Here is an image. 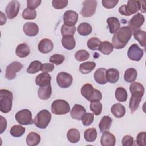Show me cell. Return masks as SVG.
<instances>
[{
    "mask_svg": "<svg viewBox=\"0 0 146 146\" xmlns=\"http://www.w3.org/2000/svg\"><path fill=\"white\" fill-rule=\"evenodd\" d=\"M132 32L128 26L120 27L115 33L112 39V44L116 49L124 48L131 38Z\"/></svg>",
    "mask_w": 146,
    "mask_h": 146,
    "instance_id": "1",
    "label": "cell"
},
{
    "mask_svg": "<svg viewBox=\"0 0 146 146\" xmlns=\"http://www.w3.org/2000/svg\"><path fill=\"white\" fill-rule=\"evenodd\" d=\"M80 92L84 98L91 102L99 101L102 98L101 92L94 88L92 85L90 83L84 84L81 88Z\"/></svg>",
    "mask_w": 146,
    "mask_h": 146,
    "instance_id": "2",
    "label": "cell"
},
{
    "mask_svg": "<svg viewBox=\"0 0 146 146\" xmlns=\"http://www.w3.org/2000/svg\"><path fill=\"white\" fill-rule=\"evenodd\" d=\"M13 93L6 89L0 90V111L2 113L9 112L12 108Z\"/></svg>",
    "mask_w": 146,
    "mask_h": 146,
    "instance_id": "3",
    "label": "cell"
},
{
    "mask_svg": "<svg viewBox=\"0 0 146 146\" xmlns=\"http://www.w3.org/2000/svg\"><path fill=\"white\" fill-rule=\"evenodd\" d=\"M141 9V1L129 0L127 5L121 6L119 9V12L123 15L130 16L135 14Z\"/></svg>",
    "mask_w": 146,
    "mask_h": 146,
    "instance_id": "4",
    "label": "cell"
},
{
    "mask_svg": "<svg viewBox=\"0 0 146 146\" xmlns=\"http://www.w3.org/2000/svg\"><path fill=\"white\" fill-rule=\"evenodd\" d=\"M51 114L46 110H43L39 111L34 119L33 123L39 128L45 129L51 121Z\"/></svg>",
    "mask_w": 146,
    "mask_h": 146,
    "instance_id": "5",
    "label": "cell"
},
{
    "mask_svg": "<svg viewBox=\"0 0 146 146\" xmlns=\"http://www.w3.org/2000/svg\"><path fill=\"white\" fill-rule=\"evenodd\" d=\"M51 110L52 113L56 115H62L70 112V106L67 101L63 99H56L52 103Z\"/></svg>",
    "mask_w": 146,
    "mask_h": 146,
    "instance_id": "6",
    "label": "cell"
},
{
    "mask_svg": "<svg viewBox=\"0 0 146 146\" xmlns=\"http://www.w3.org/2000/svg\"><path fill=\"white\" fill-rule=\"evenodd\" d=\"M16 121L21 125H30L33 123L32 113L27 109L22 110L17 112L15 115Z\"/></svg>",
    "mask_w": 146,
    "mask_h": 146,
    "instance_id": "7",
    "label": "cell"
},
{
    "mask_svg": "<svg viewBox=\"0 0 146 146\" xmlns=\"http://www.w3.org/2000/svg\"><path fill=\"white\" fill-rule=\"evenodd\" d=\"M83 8L80 14L84 17H90L92 16L96 11L97 7V1L95 0H86L82 3Z\"/></svg>",
    "mask_w": 146,
    "mask_h": 146,
    "instance_id": "8",
    "label": "cell"
},
{
    "mask_svg": "<svg viewBox=\"0 0 146 146\" xmlns=\"http://www.w3.org/2000/svg\"><path fill=\"white\" fill-rule=\"evenodd\" d=\"M23 68V64L17 61H14L9 64L6 68L5 78L8 80H13L16 77V73Z\"/></svg>",
    "mask_w": 146,
    "mask_h": 146,
    "instance_id": "9",
    "label": "cell"
},
{
    "mask_svg": "<svg viewBox=\"0 0 146 146\" xmlns=\"http://www.w3.org/2000/svg\"><path fill=\"white\" fill-rule=\"evenodd\" d=\"M73 78L71 75L66 72H60L56 76V82L58 86L63 88L69 87L72 83Z\"/></svg>",
    "mask_w": 146,
    "mask_h": 146,
    "instance_id": "10",
    "label": "cell"
},
{
    "mask_svg": "<svg viewBox=\"0 0 146 146\" xmlns=\"http://www.w3.org/2000/svg\"><path fill=\"white\" fill-rule=\"evenodd\" d=\"M20 9V3L16 0L11 1L7 5L5 13L9 19H12L14 18L18 14Z\"/></svg>",
    "mask_w": 146,
    "mask_h": 146,
    "instance_id": "11",
    "label": "cell"
},
{
    "mask_svg": "<svg viewBox=\"0 0 146 146\" xmlns=\"http://www.w3.org/2000/svg\"><path fill=\"white\" fill-rule=\"evenodd\" d=\"M145 19L144 15L140 13H137L134 15L128 22V27L131 29L132 32L139 30L140 27L143 25Z\"/></svg>",
    "mask_w": 146,
    "mask_h": 146,
    "instance_id": "12",
    "label": "cell"
},
{
    "mask_svg": "<svg viewBox=\"0 0 146 146\" xmlns=\"http://www.w3.org/2000/svg\"><path fill=\"white\" fill-rule=\"evenodd\" d=\"M144 55V51L137 44H132L128 48L127 55L129 59L134 61H139Z\"/></svg>",
    "mask_w": 146,
    "mask_h": 146,
    "instance_id": "13",
    "label": "cell"
},
{
    "mask_svg": "<svg viewBox=\"0 0 146 146\" xmlns=\"http://www.w3.org/2000/svg\"><path fill=\"white\" fill-rule=\"evenodd\" d=\"M64 24L69 26H73L78 20V13L73 10L66 11L63 16Z\"/></svg>",
    "mask_w": 146,
    "mask_h": 146,
    "instance_id": "14",
    "label": "cell"
},
{
    "mask_svg": "<svg viewBox=\"0 0 146 146\" xmlns=\"http://www.w3.org/2000/svg\"><path fill=\"white\" fill-rule=\"evenodd\" d=\"M24 33L29 36H34L39 32L38 26L34 22H26L23 26Z\"/></svg>",
    "mask_w": 146,
    "mask_h": 146,
    "instance_id": "15",
    "label": "cell"
},
{
    "mask_svg": "<svg viewBox=\"0 0 146 146\" xmlns=\"http://www.w3.org/2000/svg\"><path fill=\"white\" fill-rule=\"evenodd\" d=\"M54 48L52 42L47 38L42 39L38 44V50L43 54H47L50 52Z\"/></svg>",
    "mask_w": 146,
    "mask_h": 146,
    "instance_id": "16",
    "label": "cell"
},
{
    "mask_svg": "<svg viewBox=\"0 0 146 146\" xmlns=\"http://www.w3.org/2000/svg\"><path fill=\"white\" fill-rule=\"evenodd\" d=\"M100 143L102 146H114L116 144L115 136L108 131H106L103 133Z\"/></svg>",
    "mask_w": 146,
    "mask_h": 146,
    "instance_id": "17",
    "label": "cell"
},
{
    "mask_svg": "<svg viewBox=\"0 0 146 146\" xmlns=\"http://www.w3.org/2000/svg\"><path fill=\"white\" fill-rule=\"evenodd\" d=\"M131 95L132 96L130 98L129 103V107L131 113H133L138 108L143 95L137 93L132 94Z\"/></svg>",
    "mask_w": 146,
    "mask_h": 146,
    "instance_id": "18",
    "label": "cell"
},
{
    "mask_svg": "<svg viewBox=\"0 0 146 146\" xmlns=\"http://www.w3.org/2000/svg\"><path fill=\"white\" fill-rule=\"evenodd\" d=\"M86 112L85 108L80 104H76L72 107L71 111V116L73 119L80 120L83 115Z\"/></svg>",
    "mask_w": 146,
    "mask_h": 146,
    "instance_id": "19",
    "label": "cell"
},
{
    "mask_svg": "<svg viewBox=\"0 0 146 146\" xmlns=\"http://www.w3.org/2000/svg\"><path fill=\"white\" fill-rule=\"evenodd\" d=\"M51 76L47 72H42L35 78V83L39 87L51 84Z\"/></svg>",
    "mask_w": 146,
    "mask_h": 146,
    "instance_id": "20",
    "label": "cell"
},
{
    "mask_svg": "<svg viewBox=\"0 0 146 146\" xmlns=\"http://www.w3.org/2000/svg\"><path fill=\"white\" fill-rule=\"evenodd\" d=\"M106 69L104 68H99L96 70L94 74V80L99 84H104L107 83L106 79Z\"/></svg>",
    "mask_w": 146,
    "mask_h": 146,
    "instance_id": "21",
    "label": "cell"
},
{
    "mask_svg": "<svg viewBox=\"0 0 146 146\" xmlns=\"http://www.w3.org/2000/svg\"><path fill=\"white\" fill-rule=\"evenodd\" d=\"M52 93V88L51 84L39 87L38 91V97L42 100H47L48 99L51 95Z\"/></svg>",
    "mask_w": 146,
    "mask_h": 146,
    "instance_id": "22",
    "label": "cell"
},
{
    "mask_svg": "<svg viewBox=\"0 0 146 146\" xmlns=\"http://www.w3.org/2000/svg\"><path fill=\"white\" fill-rule=\"evenodd\" d=\"M112 123V119L109 116H104L99 124V131L101 133L110 130Z\"/></svg>",
    "mask_w": 146,
    "mask_h": 146,
    "instance_id": "23",
    "label": "cell"
},
{
    "mask_svg": "<svg viewBox=\"0 0 146 146\" xmlns=\"http://www.w3.org/2000/svg\"><path fill=\"white\" fill-rule=\"evenodd\" d=\"M111 111L115 117L117 118H121L125 114V108L121 104L117 103L111 107Z\"/></svg>",
    "mask_w": 146,
    "mask_h": 146,
    "instance_id": "24",
    "label": "cell"
},
{
    "mask_svg": "<svg viewBox=\"0 0 146 146\" xmlns=\"http://www.w3.org/2000/svg\"><path fill=\"white\" fill-rule=\"evenodd\" d=\"M107 80L111 83H116L119 79V71L116 68H109L106 70Z\"/></svg>",
    "mask_w": 146,
    "mask_h": 146,
    "instance_id": "25",
    "label": "cell"
},
{
    "mask_svg": "<svg viewBox=\"0 0 146 146\" xmlns=\"http://www.w3.org/2000/svg\"><path fill=\"white\" fill-rule=\"evenodd\" d=\"M62 44L64 48L71 50L75 48L76 42L72 35H66L63 36L62 39Z\"/></svg>",
    "mask_w": 146,
    "mask_h": 146,
    "instance_id": "26",
    "label": "cell"
},
{
    "mask_svg": "<svg viewBox=\"0 0 146 146\" xmlns=\"http://www.w3.org/2000/svg\"><path fill=\"white\" fill-rule=\"evenodd\" d=\"M26 141L29 146L36 145L39 144L40 141V136L36 132H31L27 135Z\"/></svg>",
    "mask_w": 146,
    "mask_h": 146,
    "instance_id": "27",
    "label": "cell"
},
{
    "mask_svg": "<svg viewBox=\"0 0 146 146\" xmlns=\"http://www.w3.org/2000/svg\"><path fill=\"white\" fill-rule=\"evenodd\" d=\"M30 52L29 46L23 43L19 44L16 48L15 54L19 58H25L27 56Z\"/></svg>",
    "mask_w": 146,
    "mask_h": 146,
    "instance_id": "28",
    "label": "cell"
},
{
    "mask_svg": "<svg viewBox=\"0 0 146 146\" xmlns=\"http://www.w3.org/2000/svg\"><path fill=\"white\" fill-rule=\"evenodd\" d=\"M107 23L109 27L110 32L111 34H114L120 26V23L116 17H109L107 19Z\"/></svg>",
    "mask_w": 146,
    "mask_h": 146,
    "instance_id": "29",
    "label": "cell"
},
{
    "mask_svg": "<svg viewBox=\"0 0 146 146\" xmlns=\"http://www.w3.org/2000/svg\"><path fill=\"white\" fill-rule=\"evenodd\" d=\"M96 64L94 62H86L79 66V70L83 74H87L91 72L95 67Z\"/></svg>",
    "mask_w": 146,
    "mask_h": 146,
    "instance_id": "30",
    "label": "cell"
},
{
    "mask_svg": "<svg viewBox=\"0 0 146 146\" xmlns=\"http://www.w3.org/2000/svg\"><path fill=\"white\" fill-rule=\"evenodd\" d=\"M113 50V47L110 42L108 41H103L100 42V44L99 46L98 50L104 55H109L110 54Z\"/></svg>",
    "mask_w": 146,
    "mask_h": 146,
    "instance_id": "31",
    "label": "cell"
},
{
    "mask_svg": "<svg viewBox=\"0 0 146 146\" xmlns=\"http://www.w3.org/2000/svg\"><path fill=\"white\" fill-rule=\"evenodd\" d=\"M92 29L91 26L87 22H83L79 24L78 26V33L82 36H87L90 34L92 32Z\"/></svg>",
    "mask_w": 146,
    "mask_h": 146,
    "instance_id": "32",
    "label": "cell"
},
{
    "mask_svg": "<svg viewBox=\"0 0 146 146\" xmlns=\"http://www.w3.org/2000/svg\"><path fill=\"white\" fill-rule=\"evenodd\" d=\"M67 137L70 143H76L79 141L80 135L78 129L75 128H71L68 131L67 133Z\"/></svg>",
    "mask_w": 146,
    "mask_h": 146,
    "instance_id": "33",
    "label": "cell"
},
{
    "mask_svg": "<svg viewBox=\"0 0 146 146\" xmlns=\"http://www.w3.org/2000/svg\"><path fill=\"white\" fill-rule=\"evenodd\" d=\"M137 75V72L136 70L133 68H129L125 71L124 75V79L125 81L128 83H132L136 80Z\"/></svg>",
    "mask_w": 146,
    "mask_h": 146,
    "instance_id": "34",
    "label": "cell"
},
{
    "mask_svg": "<svg viewBox=\"0 0 146 146\" xmlns=\"http://www.w3.org/2000/svg\"><path fill=\"white\" fill-rule=\"evenodd\" d=\"M84 137L87 142H94L97 137V132L95 128L87 129L84 132Z\"/></svg>",
    "mask_w": 146,
    "mask_h": 146,
    "instance_id": "35",
    "label": "cell"
},
{
    "mask_svg": "<svg viewBox=\"0 0 146 146\" xmlns=\"http://www.w3.org/2000/svg\"><path fill=\"white\" fill-rule=\"evenodd\" d=\"M133 33L134 38L138 41L139 44L142 47H145L146 41V34L145 31L141 30H137L135 31Z\"/></svg>",
    "mask_w": 146,
    "mask_h": 146,
    "instance_id": "36",
    "label": "cell"
},
{
    "mask_svg": "<svg viewBox=\"0 0 146 146\" xmlns=\"http://www.w3.org/2000/svg\"><path fill=\"white\" fill-rule=\"evenodd\" d=\"M116 99L120 102H125L127 99L128 95L126 90L121 87H119L116 88L115 93Z\"/></svg>",
    "mask_w": 146,
    "mask_h": 146,
    "instance_id": "37",
    "label": "cell"
},
{
    "mask_svg": "<svg viewBox=\"0 0 146 146\" xmlns=\"http://www.w3.org/2000/svg\"><path fill=\"white\" fill-rule=\"evenodd\" d=\"M42 64V63L39 60L33 61L30 63L26 71L29 74H35L41 70Z\"/></svg>",
    "mask_w": 146,
    "mask_h": 146,
    "instance_id": "38",
    "label": "cell"
},
{
    "mask_svg": "<svg viewBox=\"0 0 146 146\" xmlns=\"http://www.w3.org/2000/svg\"><path fill=\"white\" fill-rule=\"evenodd\" d=\"M26 129L20 125H15L11 127L10 133L11 136L15 137H19L22 136L25 132Z\"/></svg>",
    "mask_w": 146,
    "mask_h": 146,
    "instance_id": "39",
    "label": "cell"
},
{
    "mask_svg": "<svg viewBox=\"0 0 146 146\" xmlns=\"http://www.w3.org/2000/svg\"><path fill=\"white\" fill-rule=\"evenodd\" d=\"M129 91L131 94L137 93L144 95V87L143 84L138 82H132L129 86Z\"/></svg>",
    "mask_w": 146,
    "mask_h": 146,
    "instance_id": "40",
    "label": "cell"
},
{
    "mask_svg": "<svg viewBox=\"0 0 146 146\" xmlns=\"http://www.w3.org/2000/svg\"><path fill=\"white\" fill-rule=\"evenodd\" d=\"M22 16L25 19H34L36 17V11L35 9H31L26 7L23 11L22 13Z\"/></svg>",
    "mask_w": 146,
    "mask_h": 146,
    "instance_id": "41",
    "label": "cell"
},
{
    "mask_svg": "<svg viewBox=\"0 0 146 146\" xmlns=\"http://www.w3.org/2000/svg\"><path fill=\"white\" fill-rule=\"evenodd\" d=\"M90 109L94 115H99L102 111V104L99 101L91 102L90 104Z\"/></svg>",
    "mask_w": 146,
    "mask_h": 146,
    "instance_id": "42",
    "label": "cell"
},
{
    "mask_svg": "<svg viewBox=\"0 0 146 146\" xmlns=\"http://www.w3.org/2000/svg\"><path fill=\"white\" fill-rule=\"evenodd\" d=\"M90 57V54L85 50H80L75 54V58L79 62L84 61Z\"/></svg>",
    "mask_w": 146,
    "mask_h": 146,
    "instance_id": "43",
    "label": "cell"
},
{
    "mask_svg": "<svg viewBox=\"0 0 146 146\" xmlns=\"http://www.w3.org/2000/svg\"><path fill=\"white\" fill-rule=\"evenodd\" d=\"M100 40L98 38H91L87 41V47L91 50H98L99 46L100 44Z\"/></svg>",
    "mask_w": 146,
    "mask_h": 146,
    "instance_id": "44",
    "label": "cell"
},
{
    "mask_svg": "<svg viewBox=\"0 0 146 146\" xmlns=\"http://www.w3.org/2000/svg\"><path fill=\"white\" fill-rule=\"evenodd\" d=\"M76 31V27L75 26H69L63 24L61 27V33L64 36L66 35H74Z\"/></svg>",
    "mask_w": 146,
    "mask_h": 146,
    "instance_id": "45",
    "label": "cell"
},
{
    "mask_svg": "<svg viewBox=\"0 0 146 146\" xmlns=\"http://www.w3.org/2000/svg\"><path fill=\"white\" fill-rule=\"evenodd\" d=\"M94 119V114L90 112H87V113L86 112L82 116L81 120L83 125L89 126L93 123Z\"/></svg>",
    "mask_w": 146,
    "mask_h": 146,
    "instance_id": "46",
    "label": "cell"
},
{
    "mask_svg": "<svg viewBox=\"0 0 146 146\" xmlns=\"http://www.w3.org/2000/svg\"><path fill=\"white\" fill-rule=\"evenodd\" d=\"M64 59H65V58L63 55H62L61 54H56L52 55L50 58L49 60L51 63H54L55 65H59L64 62Z\"/></svg>",
    "mask_w": 146,
    "mask_h": 146,
    "instance_id": "47",
    "label": "cell"
},
{
    "mask_svg": "<svg viewBox=\"0 0 146 146\" xmlns=\"http://www.w3.org/2000/svg\"><path fill=\"white\" fill-rule=\"evenodd\" d=\"M52 6L56 9H62L68 5L67 0H53L52 1Z\"/></svg>",
    "mask_w": 146,
    "mask_h": 146,
    "instance_id": "48",
    "label": "cell"
},
{
    "mask_svg": "<svg viewBox=\"0 0 146 146\" xmlns=\"http://www.w3.org/2000/svg\"><path fill=\"white\" fill-rule=\"evenodd\" d=\"M145 132H141L138 133L136 137V143L139 146H145Z\"/></svg>",
    "mask_w": 146,
    "mask_h": 146,
    "instance_id": "49",
    "label": "cell"
},
{
    "mask_svg": "<svg viewBox=\"0 0 146 146\" xmlns=\"http://www.w3.org/2000/svg\"><path fill=\"white\" fill-rule=\"evenodd\" d=\"M118 0H103L102 1V3L106 9H112L116 6L118 3Z\"/></svg>",
    "mask_w": 146,
    "mask_h": 146,
    "instance_id": "50",
    "label": "cell"
},
{
    "mask_svg": "<svg viewBox=\"0 0 146 146\" xmlns=\"http://www.w3.org/2000/svg\"><path fill=\"white\" fill-rule=\"evenodd\" d=\"M133 138L130 135H125L121 140L123 146H131L133 144Z\"/></svg>",
    "mask_w": 146,
    "mask_h": 146,
    "instance_id": "51",
    "label": "cell"
},
{
    "mask_svg": "<svg viewBox=\"0 0 146 146\" xmlns=\"http://www.w3.org/2000/svg\"><path fill=\"white\" fill-rule=\"evenodd\" d=\"M42 3L41 0H27V6L28 8L35 9L37 8Z\"/></svg>",
    "mask_w": 146,
    "mask_h": 146,
    "instance_id": "52",
    "label": "cell"
},
{
    "mask_svg": "<svg viewBox=\"0 0 146 146\" xmlns=\"http://www.w3.org/2000/svg\"><path fill=\"white\" fill-rule=\"evenodd\" d=\"M54 66L53 64L49 63H44L42 64L41 70L43 72H49L54 70Z\"/></svg>",
    "mask_w": 146,
    "mask_h": 146,
    "instance_id": "53",
    "label": "cell"
},
{
    "mask_svg": "<svg viewBox=\"0 0 146 146\" xmlns=\"http://www.w3.org/2000/svg\"><path fill=\"white\" fill-rule=\"evenodd\" d=\"M0 133L2 134L6 129L7 121L5 117L2 116H0Z\"/></svg>",
    "mask_w": 146,
    "mask_h": 146,
    "instance_id": "54",
    "label": "cell"
},
{
    "mask_svg": "<svg viewBox=\"0 0 146 146\" xmlns=\"http://www.w3.org/2000/svg\"><path fill=\"white\" fill-rule=\"evenodd\" d=\"M1 13V19H0V21H1V23H0V25H4L6 22V16L5 15H4V14L1 11L0 12Z\"/></svg>",
    "mask_w": 146,
    "mask_h": 146,
    "instance_id": "55",
    "label": "cell"
}]
</instances>
